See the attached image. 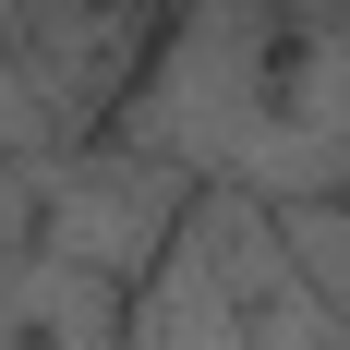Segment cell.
<instances>
[{"label": "cell", "instance_id": "6da1fadb", "mask_svg": "<svg viewBox=\"0 0 350 350\" xmlns=\"http://www.w3.org/2000/svg\"><path fill=\"white\" fill-rule=\"evenodd\" d=\"M290 290L278 206L254 193H193V217L170 230V254L121 290V350H266L254 302Z\"/></svg>", "mask_w": 350, "mask_h": 350}, {"label": "cell", "instance_id": "7a4b0ae2", "mask_svg": "<svg viewBox=\"0 0 350 350\" xmlns=\"http://www.w3.org/2000/svg\"><path fill=\"white\" fill-rule=\"evenodd\" d=\"M278 254H290V278H302V302H326V314L350 326V193L278 206Z\"/></svg>", "mask_w": 350, "mask_h": 350}]
</instances>
